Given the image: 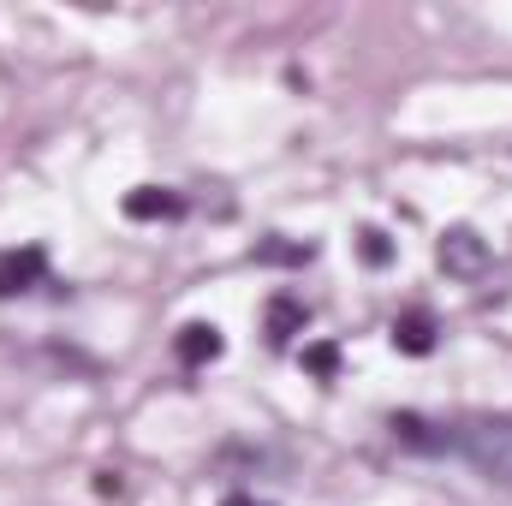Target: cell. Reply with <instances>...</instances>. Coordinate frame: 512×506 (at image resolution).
<instances>
[{
  "label": "cell",
  "instance_id": "cell-1",
  "mask_svg": "<svg viewBox=\"0 0 512 506\" xmlns=\"http://www.w3.org/2000/svg\"><path fill=\"white\" fill-rule=\"evenodd\" d=\"M453 447H459V453L489 477V483L512 489V417H483V423L459 429V435H453Z\"/></svg>",
  "mask_w": 512,
  "mask_h": 506
},
{
  "label": "cell",
  "instance_id": "cell-2",
  "mask_svg": "<svg viewBox=\"0 0 512 506\" xmlns=\"http://www.w3.org/2000/svg\"><path fill=\"white\" fill-rule=\"evenodd\" d=\"M435 256H441V268H447L453 280H477V274L489 268V245H483L471 227H447L441 245H435Z\"/></svg>",
  "mask_w": 512,
  "mask_h": 506
},
{
  "label": "cell",
  "instance_id": "cell-3",
  "mask_svg": "<svg viewBox=\"0 0 512 506\" xmlns=\"http://www.w3.org/2000/svg\"><path fill=\"white\" fill-rule=\"evenodd\" d=\"M173 352H179V364L203 370V364H215V358L227 352V340H221V328H215V322H185V328H179V340H173Z\"/></svg>",
  "mask_w": 512,
  "mask_h": 506
},
{
  "label": "cell",
  "instance_id": "cell-4",
  "mask_svg": "<svg viewBox=\"0 0 512 506\" xmlns=\"http://www.w3.org/2000/svg\"><path fill=\"white\" fill-rule=\"evenodd\" d=\"M42 268H48V256H42V245L6 251V256H0V298H18V292H30V286L42 280Z\"/></svg>",
  "mask_w": 512,
  "mask_h": 506
},
{
  "label": "cell",
  "instance_id": "cell-5",
  "mask_svg": "<svg viewBox=\"0 0 512 506\" xmlns=\"http://www.w3.org/2000/svg\"><path fill=\"white\" fill-rule=\"evenodd\" d=\"M393 441L411 447V453H447V447H453V435H447L441 423L417 417V411H399V417H393Z\"/></svg>",
  "mask_w": 512,
  "mask_h": 506
},
{
  "label": "cell",
  "instance_id": "cell-6",
  "mask_svg": "<svg viewBox=\"0 0 512 506\" xmlns=\"http://www.w3.org/2000/svg\"><path fill=\"white\" fill-rule=\"evenodd\" d=\"M435 316L429 310H405L399 322H393V352H405V358H429L435 352Z\"/></svg>",
  "mask_w": 512,
  "mask_h": 506
},
{
  "label": "cell",
  "instance_id": "cell-7",
  "mask_svg": "<svg viewBox=\"0 0 512 506\" xmlns=\"http://www.w3.org/2000/svg\"><path fill=\"white\" fill-rule=\"evenodd\" d=\"M126 215L131 221H173V215H185V197L161 191V185H137V191H126Z\"/></svg>",
  "mask_w": 512,
  "mask_h": 506
},
{
  "label": "cell",
  "instance_id": "cell-8",
  "mask_svg": "<svg viewBox=\"0 0 512 506\" xmlns=\"http://www.w3.org/2000/svg\"><path fill=\"white\" fill-rule=\"evenodd\" d=\"M262 328H268V340H274V346H286L292 334H304V304H298V298H286V292H280V298H268Z\"/></svg>",
  "mask_w": 512,
  "mask_h": 506
},
{
  "label": "cell",
  "instance_id": "cell-9",
  "mask_svg": "<svg viewBox=\"0 0 512 506\" xmlns=\"http://www.w3.org/2000/svg\"><path fill=\"white\" fill-rule=\"evenodd\" d=\"M304 370L316 381H334L340 376V346H334V340H310V346H304Z\"/></svg>",
  "mask_w": 512,
  "mask_h": 506
},
{
  "label": "cell",
  "instance_id": "cell-10",
  "mask_svg": "<svg viewBox=\"0 0 512 506\" xmlns=\"http://www.w3.org/2000/svg\"><path fill=\"white\" fill-rule=\"evenodd\" d=\"M358 256H364L370 268H387V262H393V245H387V233L364 227V233H358Z\"/></svg>",
  "mask_w": 512,
  "mask_h": 506
},
{
  "label": "cell",
  "instance_id": "cell-11",
  "mask_svg": "<svg viewBox=\"0 0 512 506\" xmlns=\"http://www.w3.org/2000/svg\"><path fill=\"white\" fill-rule=\"evenodd\" d=\"M316 245H280V239H268V245H256V262H310Z\"/></svg>",
  "mask_w": 512,
  "mask_h": 506
},
{
  "label": "cell",
  "instance_id": "cell-12",
  "mask_svg": "<svg viewBox=\"0 0 512 506\" xmlns=\"http://www.w3.org/2000/svg\"><path fill=\"white\" fill-rule=\"evenodd\" d=\"M221 506H251V501H245V495H227V501H221Z\"/></svg>",
  "mask_w": 512,
  "mask_h": 506
}]
</instances>
